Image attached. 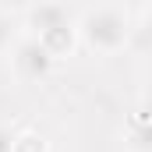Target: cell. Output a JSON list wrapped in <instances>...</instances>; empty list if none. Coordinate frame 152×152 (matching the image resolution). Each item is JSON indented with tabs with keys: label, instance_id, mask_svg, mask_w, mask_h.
I'll use <instances>...</instances> for the list:
<instances>
[{
	"label": "cell",
	"instance_id": "cell-5",
	"mask_svg": "<svg viewBox=\"0 0 152 152\" xmlns=\"http://www.w3.org/2000/svg\"><path fill=\"white\" fill-rule=\"evenodd\" d=\"M14 152H46V142L39 134H32V131H25V134L14 138Z\"/></svg>",
	"mask_w": 152,
	"mask_h": 152
},
{
	"label": "cell",
	"instance_id": "cell-8",
	"mask_svg": "<svg viewBox=\"0 0 152 152\" xmlns=\"http://www.w3.org/2000/svg\"><path fill=\"white\" fill-rule=\"evenodd\" d=\"M14 138H18V134L0 124V152H14Z\"/></svg>",
	"mask_w": 152,
	"mask_h": 152
},
{
	"label": "cell",
	"instance_id": "cell-6",
	"mask_svg": "<svg viewBox=\"0 0 152 152\" xmlns=\"http://www.w3.org/2000/svg\"><path fill=\"white\" fill-rule=\"evenodd\" d=\"M131 39H134V46H142V50H152V11L145 14V21L131 32Z\"/></svg>",
	"mask_w": 152,
	"mask_h": 152
},
{
	"label": "cell",
	"instance_id": "cell-3",
	"mask_svg": "<svg viewBox=\"0 0 152 152\" xmlns=\"http://www.w3.org/2000/svg\"><path fill=\"white\" fill-rule=\"evenodd\" d=\"M53 53L39 42L36 36H25L14 42V53H11V64H14V75L21 81H42V78L53 71Z\"/></svg>",
	"mask_w": 152,
	"mask_h": 152
},
{
	"label": "cell",
	"instance_id": "cell-1",
	"mask_svg": "<svg viewBox=\"0 0 152 152\" xmlns=\"http://www.w3.org/2000/svg\"><path fill=\"white\" fill-rule=\"evenodd\" d=\"M28 36H36L53 57H64L78 42V25L60 0H39L28 11Z\"/></svg>",
	"mask_w": 152,
	"mask_h": 152
},
{
	"label": "cell",
	"instance_id": "cell-2",
	"mask_svg": "<svg viewBox=\"0 0 152 152\" xmlns=\"http://www.w3.org/2000/svg\"><path fill=\"white\" fill-rule=\"evenodd\" d=\"M131 21L117 4H99L92 7L81 21H78V36L85 46H92L96 53H117L131 42Z\"/></svg>",
	"mask_w": 152,
	"mask_h": 152
},
{
	"label": "cell",
	"instance_id": "cell-7",
	"mask_svg": "<svg viewBox=\"0 0 152 152\" xmlns=\"http://www.w3.org/2000/svg\"><path fill=\"white\" fill-rule=\"evenodd\" d=\"M11 32H14V25H11V18H4L0 14V53L11 46Z\"/></svg>",
	"mask_w": 152,
	"mask_h": 152
},
{
	"label": "cell",
	"instance_id": "cell-4",
	"mask_svg": "<svg viewBox=\"0 0 152 152\" xmlns=\"http://www.w3.org/2000/svg\"><path fill=\"white\" fill-rule=\"evenodd\" d=\"M127 142L134 152H152V117H138L127 127Z\"/></svg>",
	"mask_w": 152,
	"mask_h": 152
}]
</instances>
